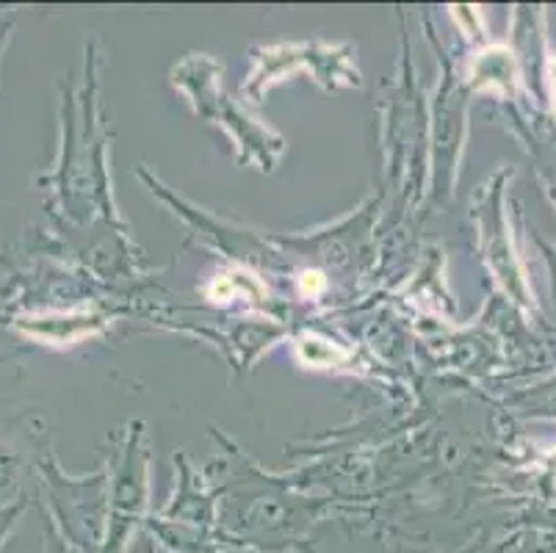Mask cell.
<instances>
[{
    "instance_id": "6da1fadb",
    "label": "cell",
    "mask_w": 556,
    "mask_h": 553,
    "mask_svg": "<svg viewBox=\"0 0 556 553\" xmlns=\"http://www.w3.org/2000/svg\"><path fill=\"white\" fill-rule=\"evenodd\" d=\"M548 78H551V105H554V114H556V59H551L548 64Z\"/></svg>"
}]
</instances>
